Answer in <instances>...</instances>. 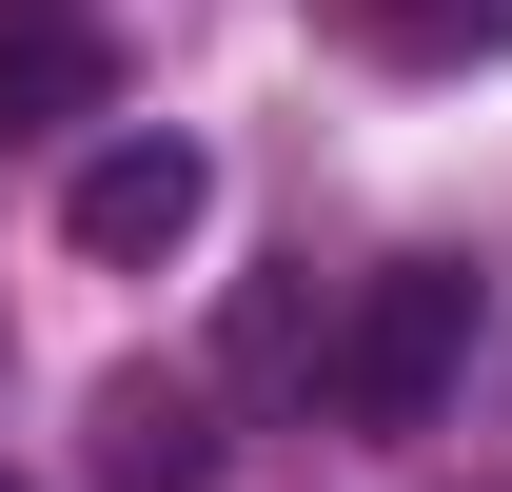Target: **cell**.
Wrapping results in <instances>:
<instances>
[{"instance_id": "1", "label": "cell", "mask_w": 512, "mask_h": 492, "mask_svg": "<svg viewBox=\"0 0 512 492\" xmlns=\"http://www.w3.org/2000/svg\"><path fill=\"white\" fill-rule=\"evenodd\" d=\"M453 374H473V276H453V256L375 276V296H355V335H335V414H355V433H434Z\"/></svg>"}, {"instance_id": "2", "label": "cell", "mask_w": 512, "mask_h": 492, "mask_svg": "<svg viewBox=\"0 0 512 492\" xmlns=\"http://www.w3.org/2000/svg\"><path fill=\"white\" fill-rule=\"evenodd\" d=\"M197 217H217V158H197V138H99V158H79V197H60V237L79 256H178Z\"/></svg>"}, {"instance_id": "3", "label": "cell", "mask_w": 512, "mask_h": 492, "mask_svg": "<svg viewBox=\"0 0 512 492\" xmlns=\"http://www.w3.org/2000/svg\"><path fill=\"white\" fill-rule=\"evenodd\" d=\"M79 473H99V492H217V414H197V374H99Z\"/></svg>"}, {"instance_id": "4", "label": "cell", "mask_w": 512, "mask_h": 492, "mask_svg": "<svg viewBox=\"0 0 512 492\" xmlns=\"http://www.w3.org/2000/svg\"><path fill=\"white\" fill-rule=\"evenodd\" d=\"M99 99H119L99 20H79V0H0V138H40V119H99Z\"/></svg>"}, {"instance_id": "5", "label": "cell", "mask_w": 512, "mask_h": 492, "mask_svg": "<svg viewBox=\"0 0 512 492\" xmlns=\"http://www.w3.org/2000/svg\"><path fill=\"white\" fill-rule=\"evenodd\" d=\"M375 40H394V60H493V40H512V0H394Z\"/></svg>"}, {"instance_id": "6", "label": "cell", "mask_w": 512, "mask_h": 492, "mask_svg": "<svg viewBox=\"0 0 512 492\" xmlns=\"http://www.w3.org/2000/svg\"><path fill=\"white\" fill-rule=\"evenodd\" d=\"M0 492H20V473H0Z\"/></svg>"}]
</instances>
